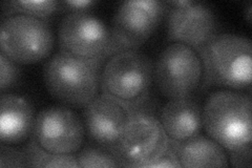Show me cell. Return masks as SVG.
Wrapping results in <instances>:
<instances>
[{
  "label": "cell",
  "mask_w": 252,
  "mask_h": 168,
  "mask_svg": "<svg viewBox=\"0 0 252 168\" xmlns=\"http://www.w3.org/2000/svg\"><path fill=\"white\" fill-rule=\"evenodd\" d=\"M154 81V63L138 50L117 53L105 61L100 75L103 94L143 108Z\"/></svg>",
  "instance_id": "cell-4"
},
{
  "label": "cell",
  "mask_w": 252,
  "mask_h": 168,
  "mask_svg": "<svg viewBox=\"0 0 252 168\" xmlns=\"http://www.w3.org/2000/svg\"><path fill=\"white\" fill-rule=\"evenodd\" d=\"M106 59L85 60L63 51L45 62L43 80L54 99L70 107H84L96 97Z\"/></svg>",
  "instance_id": "cell-1"
},
{
  "label": "cell",
  "mask_w": 252,
  "mask_h": 168,
  "mask_svg": "<svg viewBox=\"0 0 252 168\" xmlns=\"http://www.w3.org/2000/svg\"><path fill=\"white\" fill-rule=\"evenodd\" d=\"M247 19L249 22H251V4L248 3V7H247Z\"/></svg>",
  "instance_id": "cell-23"
},
{
  "label": "cell",
  "mask_w": 252,
  "mask_h": 168,
  "mask_svg": "<svg viewBox=\"0 0 252 168\" xmlns=\"http://www.w3.org/2000/svg\"><path fill=\"white\" fill-rule=\"evenodd\" d=\"M217 16L210 6L191 1L186 6H170L166 16V33L171 41L198 52L218 35Z\"/></svg>",
  "instance_id": "cell-12"
},
{
  "label": "cell",
  "mask_w": 252,
  "mask_h": 168,
  "mask_svg": "<svg viewBox=\"0 0 252 168\" xmlns=\"http://www.w3.org/2000/svg\"><path fill=\"white\" fill-rule=\"evenodd\" d=\"M165 11V3L156 0L122 2L118 6L109 30L106 58L123 51L138 50L152 36Z\"/></svg>",
  "instance_id": "cell-7"
},
{
  "label": "cell",
  "mask_w": 252,
  "mask_h": 168,
  "mask_svg": "<svg viewBox=\"0 0 252 168\" xmlns=\"http://www.w3.org/2000/svg\"><path fill=\"white\" fill-rule=\"evenodd\" d=\"M159 120L168 138L179 143L200 134L202 108L190 96L170 99L163 106Z\"/></svg>",
  "instance_id": "cell-14"
},
{
  "label": "cell",
  "mask_w": 252,
  "mask_h": 168,
  "mask_svg": "<svg viewBox=\"0 0 252 168\" xmlns=\"http://www.w3.org/2000/svg\"><path fill=\"white\" fill-rule=\"evenodd\" d=\"M141 109L102 93L83 109L86 134L99 147L113 151L132 111Z\"/></svg>",
  "instance_id": "cell-11"
},
{
  "label": "cell",
  "mask_w": 252,
  "mask_h": 168,
  "mask_svg": "<svg viewBox=\"0 0 252 168\" xmlns=\"http://www.w3.org/2000/svg\"><path fill=\"white\" fill-rule=\"evenodd\" d=\"M175 151L181 167L229 166L225 148L214 139L200 134L185 141L175 142Z\"/></svg>",
  "instance_id": "cell-15"
},
{
  "label": "cell",
  "mask_w": 252,
  "mask_h": 168,
  "mask_svg": "<svg viewBox=\"0 0 252 168\" xmlns=\"http://www.w3.org/2000/svg\"><path fill=\"white\" fill-rule=\"evenodd\" d=\"M27 158L25 150L10 146V144L2 143L0 146V167H25Z\"/></svg>",
  "instance_id": "cell-20"
},
{
  "label": "cell",
  "mask_w": 252,
  "mask_h": 168,
  "mask_svg": "<svg viewBox=\"0 0 252 168\" xmlns=\"http://www.w3.org/2000/svg\"><path fill=\"white\" fill-rule=\"evenodd\" d=\"M94 3L96 1H93V0H67V1L59 2V7L68 14L75 12H86V10H89Z\"/></svg>",
  "instance_id": "cell-22"
},
{
  "label": "cell",
  "mask_w": 252,
  "mask_h": 168,
  "mask_svg": "<svg viewBox=\"0 0 252 168\" xmlns=\"http://www.w3.org/2000/svg\"><path fill=\"white\" fill-rule=\"evenodd\" d=\"M169 143L160 120L141 108L128 117L112 153L121 166L147 167L166 153Z\"/></svg>",
  "instance_id": "cell-5"
},
{
  "label": "cell",
  "mask_w": 252,
  "mask_h": 168,
  "mask_svg": "<svg viewBox=\"0 0 252 168\" xmlns=\"http://www.w3.org/2000/svg\"><path fill=\"white\" fill-rule=\"evenodd\" d=\"M60 51L74 57L94 60L106 58L109 30L103 20L90 12L68 13L58 29Z\"/></svg>",
  "instance_id": "cell-10"
},
{
  "label": "cell",
  "mask_w": 252,
  "mask_h": 168,
  "mask_svg": "<svg viewBox=\"0 0 252 168\" xmlns=\"http://www.w3.org/2000/svg\"><path fill=\"white\" fill-rule=\"evenodd\" d=\"M21 76V69L17 62L13 61L4 54H0V90L4 93L5 90L13 87Z\"/></svg>",
  "instance_id": "cell-19"
},
{
  "label": "cell",
  "mask_w": 252,
  "mask_h": 168,
  "mask_svg": "<svg viewBox=\"0 0 252 168\" xmlns=\"http://www.w3.org/2000/svg\"><path fill=\"white\" fill-rule=\"evenodd\" d=\"M228 161L234 167H251V144L229 150Z\"/></svg>",
  "instance_id": "cell-21"
},
{
  "label": "cell",
  "mask_w": 252,
  "mask_h": 168,
  "mask_svg": "<svg viewBox=\"0 0 252 168\" xmlns=\"http://www.w3.org/2000/svg\"><path fill=\"white\" fill-rule=\"evenodd\" d=\"M35 110L22 96L2 93L0 96V140L18 144L31 138L35 123Z\"/></svg>",
  "instance_id": "cell-13"
},
{
  "label": "cell",
  "mask_w": 252,
  "mask_h": 168,
  "mask_svg": "<svg viewBox=\"0 0 252 168\" xmlns=\"http://www.w3.org/2000/svg\"><path fill=\"white\" fill-rule=\"evenodd\" d=\"M203 67L199 53L173 42L161 52L154 66V80L168 99L190 96L202 83Z\"/></svg>",
  "instance_id": "cell-8"
},
{
  "label": "cell",
  "mask_w": 252,
  "mask_h": 168,
  "mask_svg": "<svg viewBox=\"0 0 252 168\" xmlns=\"http://www.w3.org/2000/svg\"><path fill=\"white\" fill-rule=\"evenodd\" d=\"M59 2L54 0H18V1H11L7 3V7L4 9L9 16L22 14L44 19L47 16L52 15L58 9Z\"/></svg>",
  "instance_id": "cell-17"
},
{
  "label": "cell",
  "mask_w": 252,
  "mask_h": 168,
  "mask_svg": "<svg viewBox=\"0 0 252 168\" xmlns=\"http://www.w3.org/2000/svg\"><path fill=\"white\" fill-rule=\"evenodd\" d=\"M23 150L26 154L28 167H79L75 154H51L39 146L32 137Z\"/></svg>",
  "instance_id": "cell-16"
},
{
  "label": "cell",
  "mask_w": 252,
  "mask_h": 168,
  "mask_svg": "<svg viewBox=\"0 0 252 168\" xmlns=\"http://www.w3.org/2000/svg\"><path fill=\"white\" fill-rule=\"evenodd\" d=\"M202 126L208 137L227 150L251 144L250 95L232 90L214 92L202 109Z\"/></svg>",
  "instance_id": "cell-3"
},
{
  "label": "cell",
  "mask_w": 252,
  "mask_h": 168,
  "mask_svg": "<svg viewBox=\"0 0 252 168\" xmlns=\"http://www.w3.org/2000/svg\"><path fill=\"white\" fill-rule=\"evenodd\" d=\"M55 37L45 19L16 14L7 16L1 23V53L20 65H32L49 57Z\"/></svg>",
  "instance_id": "cell-6"
},
{
  "label": "cell",
  "mask_w": 252,
  "mask_h": 168,
  "mask_svg": "<svg viewBox=\"0 0 252 168\" xmlns=\"http://www.w3.org/2000/svg\"><path fill=\"white\" fill-rule=\"evenodd\" d=\"M202 84L241 91L251 84V40L236 34H218L198 51Z\"/></svg>",
  "instance_id": "cell-2"
},
{
  "label": "cell",
  "mask_w": 252,
  "mask_h": 168,
  "mask_svg": "<svg viewBox=\"0 0 252 168\" xmlns=\"http://www.w3.org/2000/svg\"><path fill=\"white\" fill-rule=\"evenodd\" d=\"M79 167H119L121 163L118 158L107 149L102 147H85L77 155Z\"/></svg>",
  "instance_id": "cell-18"
},
{
  "label": "cell",
  "mask_w": 252,
  "mask_h": 168,
  "mask_svg": "<svg viewBox=\"0 0 252 168\" xmlns=\"http://www.w3.org/2000/svg\"><path fill=\"white\" fill-rule=\"evenodd\" d=\"M85 129L81 118L66 105H52L38 113L31 137L51 154L69 155L81 148Z\"/></svg>",
  "instance_id": "cell-9"
}]
</instances>
